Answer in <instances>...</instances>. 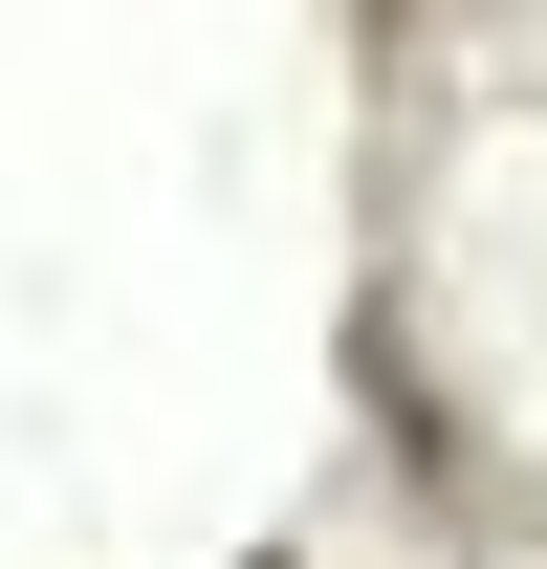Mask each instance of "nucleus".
Segmentation results:
<instances>
[]
</instances>
